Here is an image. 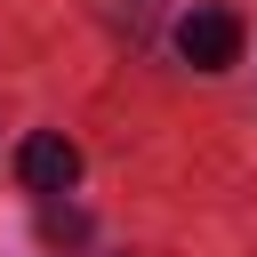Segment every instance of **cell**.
<instances>
[{
    "instance_id": "1",
    "label": "cell",
    "mask_w": 257,
    "mask_h": 257,
    "mask_svg": "<svg viewBox=\"0 0 257 257\" xmlns=\"http://www.w3.org/2000/svg\"><path fill=\"white\" fill-rule=\"evenodd\" d=\"M177 56H185L193 72L241 64V16H233V8H185V16H177Z\"/></svg>"
},
{
    "instance_id": "3",
    "label": "cell",
    "mask_w": 257,
    "mask_h": 257,
    "mask_svg": "<svg viewBox=\"0 0 257 257\" xmlns=\"http://www.w3.org/2000/svg\"><path fill=\"white\" fill-rule=\"evenodd\" d=\"M40 233H48V241H80V233H88V225H80V217H72V209H40Z\"/></svg>"
},
{
    "instance_id": "2",
    "label": "cell",
    "mask_w": 257,
    "mask_h": 257,
    "mask_svg": "<svg viewBox=\"0 0 257 257\" xmlns=\"http://www.w3.org/2000/svg\"><path fill=\"white\" fill-rule=\"evenodd\" d=\"M16 177H24L32 193H72V185H80V145H72V137H56V128H40V137H24Z\"/></svg>"
}]
</instances>
